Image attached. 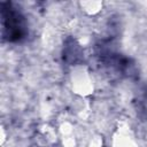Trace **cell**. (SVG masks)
I'll use <instances>...</instances> for the list:
<instances>
[{"mask_svg": "<svg viewBox=\"0 0 147 147\" xmlns=\"http://www.w3.org/2000/svg\"><path fill=\"white\" fill-rule=\"evenodd\" d=\"M101 146H102V139L100 138V136L93 137L87 145V147H101Z\"/></svg>", "mask_w": 147, "mask_h": 147, "instance_id": "cell-6", "label": "cell"}, {"mask_svg": "<svg viewBox=\"0 0 147 147\" xmlns=\"http://www.w3.org/2000/svg\"><path fill=\"white\" fill-rule=\"evenodd\" d=\"M113 147H137L136 139L127 126L118 127L113 139Z\"/></svg>", "mask_w": 147, "mask_h": 147, "instance_id": "cell-2", "label": "cell"}, {"mask_svg": "<svg viewBox=\"0 0 147 147\" xmlns=\"http://www.w3.org/2000/svg\"><path fill=\"white\" fill-rule=\"evenodd\" d=\"M82 8L90 15H94L96 13L100 11V9L102 8V2L99 1H84L80 2Z\"/></svg>", "mask_w": 147, "mask_h": 147, "instance_id": "cell-5", "label": "cell"}, {"mask_svg": "<svg viewBox=\"0 0 147 147\" xmlns=\"http://www.w3.org/2000/svg\"><path fill=\"white\" fill-rule=\"evenodd\" d=\"M60 136L64 147H76V134L70 122H63L60 125Z\"/></svg>", "mask_w": 147, "mask_h": 147, "instance_id": "cell-3", "label": "cell"}, {"mask_svg": "<svg viewBox=\"0 0 147 147\" xmlns=\"http://www.w3.org/2000/svg\"><path fill=\"white\" fill-rule=\"evenodd\" d=\"M72 90L79 96H86L93 91V82L88 70L84 65H77L71 72Z\"/></svg>", "mask_w": 147, "mask_h": 147, "instance_id": "cell-1", "label": "cell"}, {"mask_svg": "<svg viewBox=\"0 0 147 147\" xmlns=\"http://www.w3.org/2000/svg\"><path fill=\"white\" fill-rule=\"evenodd\" d=\"M39 139L41 140L40 142L42 145H52L55 142L56 140V134H55V131L52 126L47 125V124H44L40 130H39Z\"/></svg>", "mask_w": 147, "mask_h": 147, "instance_id": "cell-4", "label": "cell"}]
</instances>
